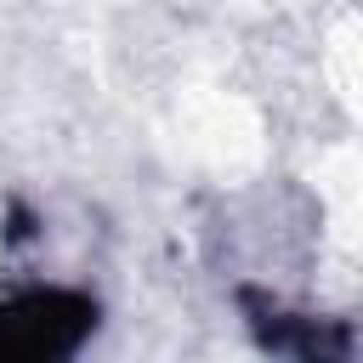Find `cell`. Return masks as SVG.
Masks as SVG:
<instances>
[{
    "label": "cell",
    "instance_id": "1",
    "mask_svg": "<svg viewBox=\"0 0 363 363\" xmlns=\"http://www.w3.org/2000/svg\"><path fill=\"white\" fill-rule=\"evenodd\" d=\"M74 329V306L62 301H34L0 318V352H57Z\"/></svg>",
    "mask_w": 363,
    "mask_h": 363
}]
</instances>
